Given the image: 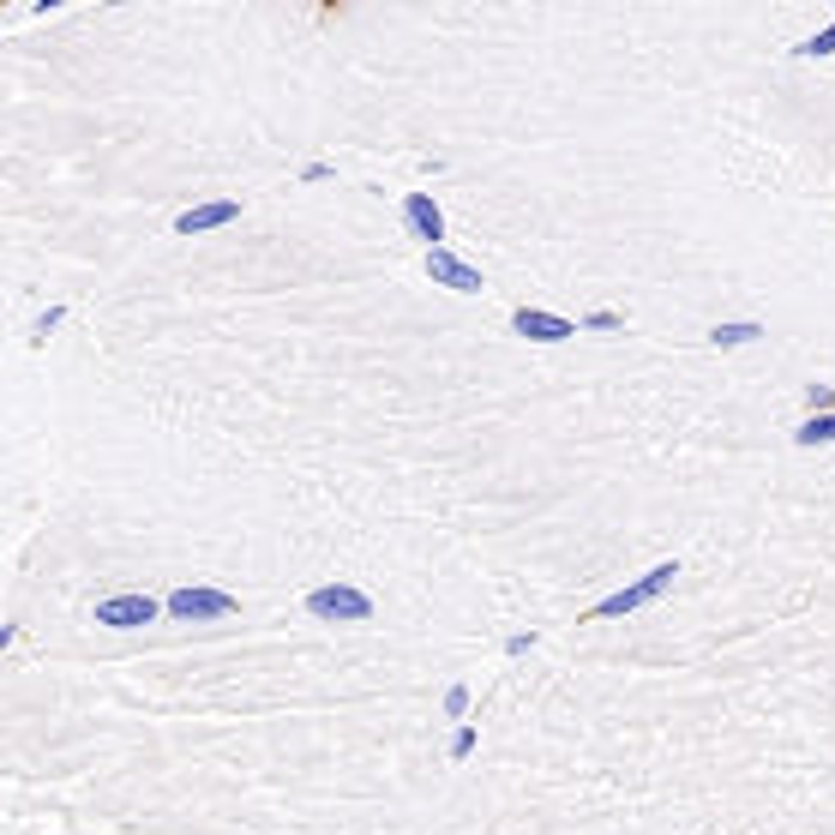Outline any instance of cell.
<instances>
[{"mask_svg": "<svg viewBox=\"0 0 835 835\" xmlns=\"http://www.w3.org/2000/svg\"><path fill=\"white\" fill-rule=\"evenodd\" d=\"M674 577H679V559H662L655 571H644L637 584H625V589H614V595H602V602L589 607V625H602V619H625V614H637V607H649V602H662L667 589H674Z\"/></svg>", "mask_w": 835, "mask_h": 835, "instance_id": "cell-1", "label": "cell"}, {"mask_svg": "<svg viewBox=\"0 0 835 835\" xmlns=\"http://www.w3.org/2000/svg\"><path fill=\"white\" fill-rule=\"evenodd\" d=\"M169 619H181V625H211V619H235L241 614V602H235L229 589H205V584H181V589H169Z\"/></svg>", "mask_w": 835, "mask_h": 835, "instance_id": "cell-2", "label": "cell"}, {"mask_svg": "<svg viewBox=\"0 0 835 835\" xmlns=\"http://www.w3.org/2000/svg\"><path fill=\"white\" fill-rule=\"evenodd\" d=\"M307 614L325 625H367L372 619V595L355 584H319L307 595Z\"/></svg>", "mask_w": 835, "mask_h": 835, "instance_id": "cell-3", "label": "cell"}, {"mask_svg": "<svg viewBox=\"0 0 835 835\" xmlns=\"http://www.w3.org/2000/svg\"><path fill=\"white\" fill-rule=\"evenodd\" d=\"M157 614H169V607L157 602V595H109V602H97V625H109V632H139V625H157Z\"/></svg>", "mask_w": 835, "mask_h": 835, "instance_id": "cell-4", "label": "cell"}, {"mask_svg": "<svg viewBox=\"0 0 835 835\" xmlns=\"http://www.w3.org/2000/svg\"><path fill=\"white\" fill-rule=\"evenodd\" d=\"M421 271L434 277L439 289H451V295H481V271H475L469 259H457L451 247H434V252L421 259Z\"/></svg>", "mask_w": 835, "mask_h": 835, "instance_id": "cell-5", "label": "cell"}, {"mask_svg": "<svg viewBox=\"0 0 835 835\" xmlns=\"http://www.w3.org/2000/svg\"><path fill=\"white\" fill-rule=\"evenodd\" d=\"M402 222L415 229V241H427V252L445 247V211L434 192H402Z\"/></svg>", "mask_w": 835, "mask_h": 835, "instance_id": "cell-6", "label": "cell"}, {"mask_svg": "<svg viewBox=\"0 0 835 835\" xmlns=\"http://www.w3.org/2000/svg\"><path fill=\"white\" fill-rule=\"evenodd\" d=\"M511 331L529 337V342H565V337H577V325L565 319V312H547V307H517Z\"/></svg>", "mask_w": 835, "mask_h": 835, "instance_id": "cell-7", "label": "cell"}, {"mask_svg": "<svg viewBox=\"0 0 835 835\" xmlns=\"http://www.w3.org/2000/svg\"><path fill=\"white\" fill-rule=\"evenodd\" d=\"M235 217H241V199H205L175 217V235H211V229H229Z\"/></svg>", "mask_w": 835, "mask_h": 835, "instance_id": "cell-8", "label": "cell"}, {"mask_svg": "<svg viewBox=\"0 0 835 835\" xmlns=\"http://www.w3.org/2000/svg\"><path fill=\"white\" fill-rule=\"evenodd\" d=\"M757 337H769V331H764V325H757V319H722V325H715V331H709V342H715V349H722V355H734V349H752Z\"/></svg>", "mask_w": 835, "mask_h": 835, "instance_id": "cell-9", "label": "cell"}, {"mask_svg": "<svg viewBox=\"0 0 835 835\" xmlns=\"http://www.w3.org/2000/svg\"><path fill=\"white\" fill-rule=\"evenodd\" d=\"M794 445H799V451H817V445H835V409H829V415H805V421L794 427Z\"/></svg>", "mask_w": 835, "mask_h": 835, "instance_id": "cell-10", "label": "cell"}, {"mask_svg": "<svg viewBox=\"0 0 835 835\" xmlns=\"http://www.w3.org/2000/svg\"><path fill=\"white\" fill-rule=\"evenodd\" d=\"M824 54H835V19L824 24V31H812V37L794 42V61H824Z\"/></svg>", "mask_w": 835, "mask_h": 835, "instance_id": "cell-11", "label": "cell"}, {"mask_svg": "<svg viewBox=\"0 0 835 835\" xmlns=\"http://www.w3.org/2000/svg\"><path fill=\"white\" fill-rule=\"evenodd\" d=\"M475 745H481V727H475V722H464V727L451 734V764H464V757L475 752Z\"/></svg>", "mask_w": 835, "mask_h": 835, "instance_id": "cell-12", "label": "cell"}, {"mask_svg": "<svg viewBox=\"0 0 835 835\" xmlns=\"http://www.w3.org/2000/svg\"><path fill=\"white\" fill-rule=\"evenodd\" d=\"M61 325H67V307H49V312L31 325V342H49V331H61Z\"/></svg>", "mask_w": 835, "mask_h": 835, "instance_id": "cell-13", "label": "cell"}, {"mask_svg": "<svg viewBox=\"0 0 835 835\" xmlns=\"http://www.w3.org/2000/svg\"><path fill=\"white\" fill-rule=\"evenodd\" d=\"M625 325V312H614V307H595L589 319H584V331H619Z\"/></svg>", "mask_w": 835, "mask_h": 835, "instance_id": "cell-14", "label": "cell"}, {"mask_svg": "<svg viewBox=\"0 0 835 835\" xmlns=\"http://www.w3.org/2000/svg\"><path fill=\"white\" fill-rule=\"evenodd\" d=\"M805 409H812V415H829V409H835V385H812V391H805Z\"/></svg>", "mask_w": 835, "mask_h": 835, "instance_id": "cell-15", "label": "cell"}, {"mask_svg": "<svg viewBox=\"0 0 835 835\" xmlns=\"http://www.w3.org/2000/svg\"><path fill=\"white\" fill-rule=\"evenodd\" d=\"M445 715H451V722L469 715V685H451V692H445Z\"/></svg>", "mask_w": 835, "mask_h": 835, "instance_id": "cell-16", "label": "cell"}, {"mask_svg": "<svg viewBox=\"0 0 835 835\" xmlns=\"http://www.w3.org/2000/svg\"><path fill=\"white\" fill-rule=\"evenodd\" d=\"M535 649V632H517V637H505V655H529Z\"/></svg>", "mask_w": 835, "mask_h": 835, "instance_id": "cell-17", "label": "cell"}]
</instances>
